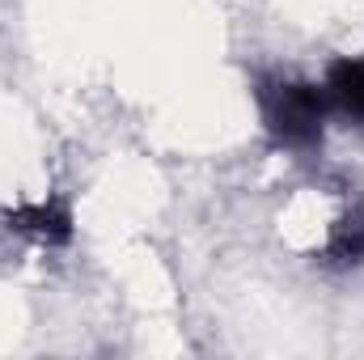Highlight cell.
Listing matches in <instances>:
<instances>
[{"label": "cell", "instance_id": "3957f363", "mask_svg": "<svg viewBox=\"0 0 364 360\" xmlns=\"http://www.w3.org/2000/svg\"><path fill=\"white\" fill-rule=\"evenodd\" d=\"M326 263H335V268H356L364 263V216H343L339 225H335V233H331V242H326Z\"/></svg>", "mask_w": 364, "mask_h": 360}, {"label": "cell", "instance_id": "7a4b0ae2", "mask_svg": "<svg viewBox=\"0 0 364 360\" xmlns=\"http://www.w3.org/2000/svg\"><path fill=\"white\" fill-rule=\"evenodd\" d=\"M322 93H326L331 110H339L343 119L364 123V60H339V64H331Z\"/></svg>", "mask_w": 364, "mask_h": 360}, {"label": "cell", "instance_id": "6da1fadb", "mask_svg": "<svg viewBox=\"0 0 364 360\" xmlns=\"http://www.w3.org/2000/svg\"><path fill=\"white\" fill-rule=\"evenodd\" d=\"M259 110L263 123L279 144L288 149H314L322 140L331 102L318 85L305 81H288V77H267L259 81Z\"/></svg>", "mask_w": 364, "mask_h": 360}]
</instances>
